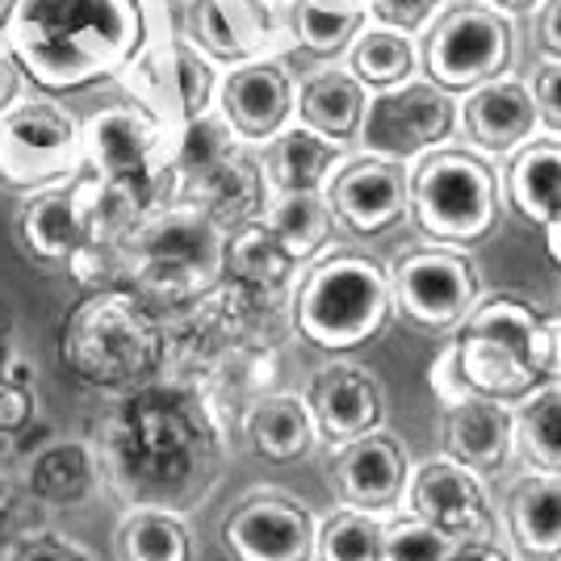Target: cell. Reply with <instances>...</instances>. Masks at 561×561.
I'll return each instance as SVG.
<instances>
[{"mask_svg": "<svg viewBox=\"0 0 561 561\" xmlns=\"http://www.w3.org/2000/svg\"><path fill=\"white\" fill-rule=\"evenodd\" d=\"M117 84L130 96V105L164 122L176 139L188 122L206 117L218 105L222 71L176 30V18H151L147 43L117 76Z\"/></svg>", "mask_w": 561, "mask_h": 561, "instance_id": "9c48e42d", "label": "cell"}, {"mask_svg": "<svg viewBox=\"0 0 561 561\" xmlns=\"http://www.w3.org/2000/svg\"><path fill=\"white\" fill-rule=\"evenodd\" d=\"M214 110L231 122V130L252 151H260L298 122V71L280 55L222 71Z\"/></svg>", "mask_w": 561, "mask_h": 561, "instance_id": "2e32d148", "label": "cell"}, {"mask_svg": "<svg viewBox=\"0 0 561 561\" xmlns=\"http://www.w3.org/2000/svg\"><path fill=\"white\" fill-rule=\"evenodd\" d=\"M503 172L491 156L448 142L411 164V218L432 243L469 248L503 218Z\"/></svg>", "mask_w": 561, "mask_h": 561, "instance_id": "ba28073f", "label": "cell"}, {"mask_svg": "<svg viewBox=\"0 0 561 561\" xmlns=\"http://www.w3.org/2000/svg\"><path fill=\"white\" fill-rule=\"evenodd\" d=\"M448 0H365L369 9V25H381V30H398V34H411V38H423L432 22L445 13Z\"/></svg>", "mask_w": 561, "mask_h": 561, "instance_id": "8d00e7d4", "label": "cell"}, {"mask_svg": "<svg viewBox=\"0 0 561 561\" xmlns=\"http://www.w3.org/2000/svg\"><path fill=\"white\" fill-rule=\"evenodd\" d=\"M268 4H273V9H289V4H294V0H268Z\"/></svg>", "mask_w": 561, "mask_h": 561, "instance_id": "c3c4849f", "label": "cell"}, {"mask_svg": "<svg viewBox=\"0 0 561 561\" xmlns=\"http://www.w3.org/2000/svg\"><path fill=\"white\" fill-rule=\"evenodd\" d=\"M122 561H193V537L185 519L164 507H139L117 528Z\"/></svg>", "mask_w": 561, "mask_h": 561, "instance_id": "836d02e7", "label": "cell"}, {"mask_svg": "<svg viewBox=\"0 0 561 561\" xmlns=\"http://www.w3.org/2000/svg\"><path fill=\"white\" fill-rule=\"evenodd\" d=\"M348 71L369 93H394V89H402V84H411V80L423 76L420 38L369 25L356 38V47L348 50Z\"/></svg>", "mask_w": 561, "mask_h": 561, "instance_id": "1f68e13d", "label": "cell"}, {"mask_svg": "<svg viewBox=\"0 0 561 561\" xmlns=\"http://www.w3.org/2000/svg\"><path fill=\"white\" fill-rule=\"evenodd\" d=\"M533 34L545 59H561V0H540Z\"/></svg>", "mask_w": 561, "mask_h": 561, "instance_id": "7bdbcfd3", "label": "cell"}, {"mask_svg": "<svg viewBox=\"0 0 561 561\" xmlns=\"http://www.w3.org/2000/svg\"><path fill=\"white\" fill-rule=\"evenodd\" d=\"M411 453L394 432H374L365 440L335 448L331 457V486L344 507L374 515H394L407 507V486H411Z\"/></svg>", "mask_w": 561, "mask_h": 561, "instance_id": "d6986e66", "label": "cell"}, {"mask_svg": "<svg viewBox=\"0 0 561 561\" xmlns=\"http://www.w3.org/2000/svg\"><path fill=\"white\" fill-rule=\"evenodd\" d=\"M394 310L390 268L369 252H323L294 289V328L323 352H352L377 340Z\"/></svg>", "mask_w": 561, "mask_h": 561, "instance_id": "5b68a950", "label": "cell"}, {"mask_svg": "<svg viewBox=\"0 0 561 561\" xmlns=\"http://www.w3.org/2000/svg\"><path fill=\"white\" fill-rule=\"evenodd\" d=\"M84 176L147 218L172 202V130L130 101L96 110L84 117Z\"/></svg>", "mask_w": 561, "mask_h": 561, "instance_id": "52a82bcc", "label": "cell"}, {"mask_svg": "<svg viewBox=\"0 0 561 561\" xmlns=\"http://www.w3.org/2000/svg\"><path fill=\"white\" fill-rule=\"evenodd\" d=\"M76 176H84V122L68 105L34 96L0 117V185L43 193Z\"/></svg>", "mask_w": 561, "mask_h": 561, "instance_id": "8fae6325", "label": "cell"}, {"mask_svg": "<svg viewBox=\"0 0 561 561\" xmlns=\"http://www.w3.org/2000/svg\"><path fill=\"white\" fill-rule=\"evenodd\" d=\"M394 310L420 331H461L486 302L478 264L461 248L423 243L394 260Z\"/></svg>", "mask_w": 561, "mask_h": 561, "instance_id": "7c38bea8", "label": "cell"}, {"mask_svg": "<svg viewBox=\"0 0 561 561\" xmlns=\"http://www.w3.org/2000/svg\"><path fill=\"white\" fill-rule=\"evenodd\" d=\"M22 248L38 264H64L96 239V185L89 176H76L68 185L30 193L18 218Z\"/></svg>", "mask_w": 561, "mask_h": 561, "instance_id": "44dd1931", "label": "cell"}, {"mask_svg": "<svg viewBox=\"0 0 561 561\" xmlns=\"http://www.w3.org/2000/svg\"><path fill=\"white\" fill-rule=\"evenodd\" d=\"M491 4H499V9H507V13H512V9H537L540 0H491Z\"/></svg>", "mask_w": 561, "mask_h": 561, "instance_id": "7dc6e473", "label": "cell"}, {"mask_svg": "<svg viewBox=\"0 0 561 561\" xmlns=\"http://www.w3.org/2000/svg\"><path fill=\"white\" fill-rule=\"evenodd\" d=\"M335 227L356 239H381L411 214V168L356 151L328 185Z\"/></svg>", "mask_w": 561, "mask_h": 561, "instance_id": "e0dca14e", "label": "cell"}, {"mask_svg": "<svg viewBox=\"0 0 561 561\" xmlns=\"http://www.w3.org/2000/svg\"><path fill=\"white\" fill-rule=\"evenodd\" d=\"M4 561H93L84 545H76L68 537H55V533H38V537L18 540Z\"/></svg>", "mask_w": 561, "mask_h": 561, "instance_id": "ab89813d", "label": "cell"}, {"mask_svg": "<svg viewBox=\"0 0 561 561\" xmlns=\"http://www.w3.org/2000/svg\"><path fill=\"white\" fill-rule=\"evenodd\" d=\"M386 519L390 515L340 507L319 524L314 561H381L386 549Z\"/></svg>", "mask_w": 561, "mask_h": 561, "instance_id": "e575fe53", "label": "cell"}, {"mask_svg": "<svg viewBox=\"0 0 561 561\" xmlns=\"http://www.w3.org/2000/svg\"><path fill=\"white\" fill-rule=\"evenodd\" d=\"M503 197L533 227H553L561 218V139L540 135L519 147L503 168Z\"/></svg>", "mask_w": 561, "mask_h": 561, "instance_id": "83f0119b", "label": "cell"}, {"mask_svg": "<svg viewBox=\"0 0 561 561\" xmlns=\"http://www.w3.org/2000/svg\"><path fill=\"white\" fill-rule=\"evenodd\" d=\"M34 411V394L25 381H9L0 377V432H18Z\"/></svg>", "mask_w": 561, "mask_h": 561, "instance_id": "b9f144b4", "label": "cell"}, {"mask_svg": "<svg viewBox=\"0 0 561 561\" xmlns=\"http://www.w3.org/2000/svg\"><path fill=\"white\" fill-rule=\"evenodd\" d=\"M222 252L227 231L185 202L151 210L117 243L126 289L176 306L202 302L222 285Z\"/></svg>", "mask_w": 561, "mask_h": 561, "instance_id": "277c9868", "label": "cell"}, {"mask_svg": "<svg viewBox=\"0 0 561 561\" xmlns=\"http://www.w3.org/2000/svg\"><path fill=\"white\" fill-rule=\"evenodd\" d=\"M25 84H30V76H25L22 59L13 55L9 38H4V30H0V117L13 114V110L22 105V101H25Z\"/></svg>", "mask_w": 561, "mask_h": 561, "instance_id": "60d3db41", "label": "cell"}, {"mask_svg": "<svg viewBox=\"0 0 561 561\" xmlns=\"http://www.w3.org/2000/svg\"><path fill=\"white\" fill-rule=\"evenodd\" d=\"M256 156L268 193H328L335 172L348 164L356 151H344V147L319 139L314 130L294 122L285 135H277L268 147H260Z\"/></svg>", "mask_w": 561, "mask_h": 561, "instance_id": "4316f807", "label": "cell"}, {"mask_svg": "<svg viewBox=\"0 0 561 561\" xmlns=\"http://www.w3.org/2000/svg\"><path fill=\"white\" fill-rule=\"evenodd\" d=\"M176 30L218 71L273 59L285 47H294L285 13L268 0H188L176 18Z\"/></svg>", "mask_w": 561, "mask_h": 561, "instance_id": "5bb4252c", "label": "cell"}, {"mask_svg": "<svg viewBox=\"0 0 561 561\" xmlns=\"http://www.w3.org/2000/svg\"><path fill=\"white\" fill-rule=\"evenodd\" d=\"M515 457H524L528 469L561 473V381L515 402Z\"/></svg>", "mask_w": 561, "mask_h": 561, "instance_id": "d6a6232c", "label": "cell"}, {"mask_svg": "<svg viewBox=\"0 0 561 561\" xmlns=\"http://www.w3.org/2000/svg\"><path fill=\"white\" fill-rule=\"evenodd\" d=\"M147 25L151 18L139 0H13L0 30L30 84L76 93L130 68Z\"/></svg>", "mask_w": 561, "mask_h": 561, "instance_id": "6da1fadb", "label": "cell"}, {"mask_svg": "<svg viewBox=\"0 0 561 561\" xmlns=\"http://www.w3.org/2000/svg\"><path fill=\"white\" fill-rule=\"evenodd\" d=\"M139 4L147 9V18H176L188 0H139Z\"/></svg>", "mask_w": 561, "mask_h": 561, "instance_id": "f6af8a7d", "label": "cell"}, {"mask_svg": "<svg viewBox=\"0 0 561 561\" xmlns=\"http://www.w3.org/2000/svg\"><path fill=\"white\" fill-rule=\"evenodd\" d=\"M533 96L540 110V130L561 139V59H540L537 71L528 76Z\"/></svg>", "mask_w": 561, "mask_h": 561, "instance_id": "f35d334b", "label": "cell"}, {"mask_svg": "<svg viewBox=\"0 0 561 561\" xmlns=\"http://www.w3.org/2000/svg\"><path fill=\"white\" fill-rule=\"evenodd\" d=\"M34 482L43 494H55V482H68V499L84 494L80 486L89 482V453L80 445H59L38 457L34 466Z\"/></svg>", "mask_w": 561, "mask_h": 561, "instance_id": "74e56055", "label": "cell"}, {"mask_svg": "<svg viewBox=\"0 0 561 561\" xmlns=\"http://www.w3.org/2000/svg\"><path fill=\"white\" fill-rule=\"evenodd\" d=\"M553 381V340L549 314L533 302L494 294L469 314V323L432 365V390L440 407H457L461 398H494V402H524V398Z\"/></svg>", "mask_w": 561, "mask_h": 561, "instance_id": "7a4b0ae2", "label": "cell"}, {"mask_svg": "<svg viewBox=\"0 0 561 561\" xmlns=\"http://www.w3.org/2000/svg\"><path fill=\"white\" fill-rule=\"evenodd\" d=\"M285 22L294 47H302L314 59H340L369 30V9L365 0H294L285 9Z\"/></svg>", "mask_w": 561, "mask_h": 561, "instance_id": "f546056e", "label": "cell"}, {"mask_svg": "<svg viewBox=\"0 0 561 561\" xmlns=\"http://www.w3.org/2000/svg\"><path fill=\"white\" fill-rule=\"evenodd\" d=\"M445 457L482 478L503 473L515 457V407L478 394L445 407Z\"/></svg>", "mask_w": 561, "mask_h": 561, "instance_id": "cb8c5ba5", "label": "cell"}, {"mask_svg": "<svg viewBox=\"0 0 561 561\" xmlns=\"http://www.w3.org/2000/svg\"><path fill=\"white\" fill-rule=\"evenodd\" d=\"M545 248H549V260L561 268V218L553 227H545Z\"/></svg>", "mask_w": 561, "mask_h": 561, "instance_id": "bcb514c9", "label": "cell"}, {"mask_svg": "<svg viewBox=\"0 0 561 561\" xmlns=\"http://www.w3.org/2000/svg\"><path fill=\"white\" fill-rule=\"evenodd\" d=\"M222 545L231 561H314L319 524L298 499L256 491L227 515Z\"/></svg>", "mask_w": 561, "mask_h": 561, "instance_id": "ac0fdd59", "label": "cell"}, {"mask_svg": "<svg viewBox=\"0 0 561 561\" xmlns=\"http://www.w3.org/2000/svg\"><path fill=\"white\" fill-rule=\"evenodd\" d=\"M9 4H13V0H0V9H9Z\"/></svg>", "mask_w": 561, "mask_h": 561, "instance_id": "681fc988", "label": "cell"}, {"mask_svg": "<svg viewBox=\"0 0 561 561\" xmlns=\"http://www.w3.org/2000/svg\"><path fill=\"white\" fill-rule=\"evenodd\" d=\"M503 533L515 558L561 561V473L528 469L503 499Z\"/></svg>", "mask_w": 561, "mask_h": 561, "instance_id": "d4e9b609", "label": "cell"}, {"mask_svg": "<svg viewBox=\"0 0 561 561\" xmlns=\"http://www.w3.org/2000/svg\"><path fill=\"white\" fill-rule=\"evenodd\" d=\"M172 202L202 210L222 231L264 218L268 185L260 172V156L234 135L218 110L188 122L172 139Z\"/></svg>", "mask_w": 561, "mask_h": 561, "instance_id": "8992f818", "label": "cell"}, {"mask_svg": "<svg viewBox=\"0 0 561 561\" xmlns=\"http://www.w3.org/2000/svg\"><path fill=\"white\" fill-rule=\"evenodd\" d=\"M369 101L374 93L352 76L348 64H323L298 76V126L344 151H356Z\"/></svg>", "mask_w": 561, "mask_h": 561, "instance_id": "603a6c76", "label": "cell"}, {"mask_svg": "<svg viewBox=\"0 0 561 561\" xmlns=\"http://www.w3.org/2000/svg\"><path fill=\"white\" fill-rule=\"evenodd\" d=\"M453 549H457V540L445 537L440 528H432L420 515L394 512L386 519V549H381V561H448Z\"/></svg>", "mask_w": 561, "mask_h": 561, "instance_id": "d590c367", "label": "cell"}, {"mask_svg": "<svg viewBox=\"0 0 561 561\" xmlns=\"http://www.w3.org/2000/svg\"><path fill=\"white\" fill-rule=\"evenodd\" d=\"M264 227L277 234L280 248L298 264L302 260L314 264L335 234V214H331L328 193H268Z\"/></svg>", "mask_w": 561, "mask_h": 561, "instance_id": "4dcf8cb0", "label": "cell"}, {"mask_svg": "<svg viewBox=\"0 0 561 561\" xmlns=\"http://www.w3.org/2000/svg\"><path fill=\"white\" fill-rule=\"evenodd\" d=\"M445 537L461 540H499V507H494L491 478L457 466L453 457H432L415 466L407 486V507Z\"/></svg>", "mask_w": 561, "mask_h": 561, "instance_id": "9a60e30c", "label": "cell"}, {"mask_svg": "<svg viewBox=\"0 0 561 561\" xmlns=\"http://www.w3.org/2000/svg\"><path fill=\"white\" fill-rule=\"evenodd\" d=\"M243 432L264 461L277 466H294L310 457V448L319 440L314 415L306 407V394H264L248 407L243 415Z\"/></svg>", "mask_w": 561, "mask_h": 561, "instance_id": "f1b7e54d", "label": "cell"}, {"mask_svg": "<svg viewBox=\"0 0 561 561\" xmlns=\"http://www.w3.org/2000/svg\"><path fill=\"white\" fill-rule=\"evenodd\" d=\"M540 135H545L540 110L528 80L503 76V80H491V84L461 96V139H466V147L491 156V160L494 156L512 160L519 147H528Z\"/></svg>", "mask_w": 561, "mask_h": 561, "instance_id": "7402d4cb", "label": "cell"}, {"mask_svg": "<svg viewBox=\"0 0 561 561\" xmlns=\"http://www.w3.org/2000/svg\"><path fill=\"white\" fill-rule=\"evenodd\" d=\"M423 76L453 96L503 80L515 59L512 13L491 0H448L445 13L420 38Z\"/></svg>", "mask_w": 561, "mask_h": 561, "instance_id": "30bf717a", "label": "cell"}, {"mask_svg": "<svg viewBox=\"0 0 561 561\" xmlns=\"http://www.w3.org/2000/svg\"><path fill=\"white\" fill-rule=\"evenodd\" d=\"M448 561H519L512 545H499V540H461Z\"/></svg>", "mask_w": 561, "mask_h": 561, "instance_id": "ee69618b", "label": "cell"}, {"mask_svg": "<svg viewBox=\"0 0 561 561\" xmlns=\"http://www.w3.org/2000/svg\"><path fill=\"white\" fill-rule=\"evenodd\" d=\"M306 407L314 415L319 440L344 448L352 440H365L386 427V394L365 365L352 360H331L314 369L306 386Z\"/></svg>", "mask_w": 561, "mask_h": 561, "instance_id": "ffe728a7", "label": "cell"}, {"mask_svg": "<svg viewBox=\"0 0 561 561\" xmlns=\"http://www.w3.org/2000/svg\"><path fill=\"white\" fill-rule=\"evenodd\" d=\"M457 130H461V101L420 76L394 93H374L356 151L411 168L427 151L448 147Z\"/></svg>", "mask_w": 561, "mask_h": 561, "instance_id": "4fadbf2b", "label": "cell"}, {"mask_svg": "<svg viewBox=\"0 0 561 561\" xmlns=\"http://www.w3.org/2000/svg\"><path fill=\"white\" fill-rule=\"evenodd\" d=\"M294 268H298V260L280 248V239L264 227V218L227 231L222 285L243 294L248 302L264 306L273 302L277 294H285V285L294 280Z\"/></svg>", "mask_w": 561, "mask_h": 561, "instance_id": "484cf974", "label": "cell"}, {"mask_svg": "<svg viewBox=\"0 0 561 561\" xmlns=\"http://www.w3.org/2000/svg\"><path fill=\"white\" fill-rule=\"evenodd\" d=\"M59 356L71 374L101 390H147L168 360V331L142 294L105 285L68 310Z\"/></svg>", "mask_w": 561, "mask_h": 561, "instance_id": "3957f363", "label": "cell"}]
</instances>
